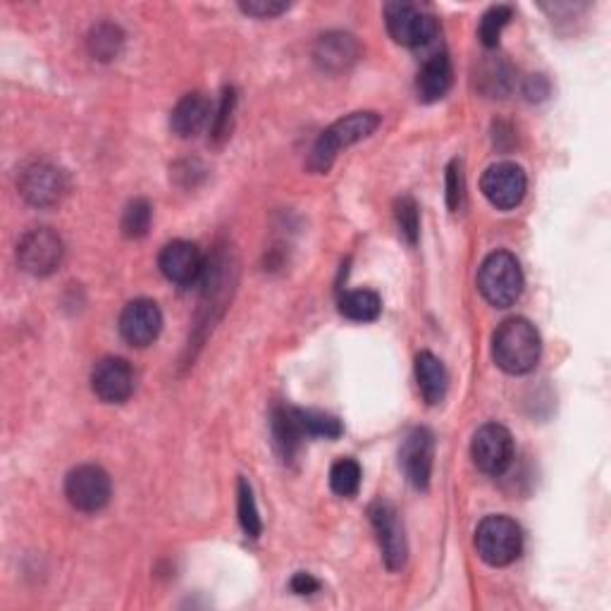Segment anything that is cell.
Returning <instances> with one entry per match:
<instances>
[{"label":"cell","mask_w":611,"mask_h":611,"mask_svg":"<svg viewBox=\"0 0 611 611\" xmlns=\"http://www.w3.org/2000/svg\"><path fill=\"white\" fill-rule=\"evenodd\" d=\"M478 289L494 309H508L524 295V273L514 253L494 251L482 261L478 273Z\"/></svg>","instance_id":"3957f363"},{"label":"cell","mask_w":611,"mask_h":611,"mask_svg":"<svg viewBox=\"0 0 611 611\" xmlns=\"http://www.w3.org/2000/svg\"><path fill=\"white\" fill-rule=\"evenodd\" d=\"M480 189L494 208L512 211L526 199L528 177L516 163H496L482 175Z\"/></svg>","instance_id":"8fae6325"},{"label":"cell","mask_w":611,"mask_h":611,"mask_svg":"<svg viewBox=\"0 0 611 611\" xmlns=\"http://www.w3.org/2000/svg\"><path fill=\"white\" fill-rule=\"evenodd\" d=\"M514 10L508 5H494L490 8L480 20V41L486 48H496L504 27L512 22Z\"/></svg>","instance_id":"4316f807"},{"label":"cell","mask_w":611,"mask_h":611,"mask_svg":"<svg viewBox=\"0 0 611 611\" xmlns=\"http://www.w3.org/2000/svg\"><path fill=\"white\" fill-rule=\"evenodd\" d=\"M371 524L375 528L382 559H385V566L390 571H399L406 564V556H409V544H406V530L399 518V512L390 502H375L371 506Z\"/></svg>","instance_id":"30bf717a"},{"label":"cell","mask_w":611,"mask_h":611,"mask_svg":"<svg viewBox=\"0 0 611 611\" xmlns=\"http://www.w3.org/2000/svg\"><path fill=\"white\" fill-rule=\"evenodd\" d=\"M62 256H65V247H62L60 235L50 227L29 229L17 244V263L24 273L34 277L53 275L62 263Z\"/></svg>","instance_id":"5b68a950"},{"label":"cell","mask_w":611,"mask_h":611,"mask_svg":"<svg viewBox=\"0 0 611 611\" xmlns=\"http://www.w3.org/2000/svg\"><path fill=\"white\" fill-rule=\"evenodd\" d=\"M540 333L526 318H508L494 330L492 356L494 363L508 375H526L540 361Z\"/></svg>","instance_id":"6da1fadb"},{"label":"cell","mask_w":611,"mask_h":611,"mask_svg":"<svg viewBox=\"0 0 611 611\" xmlns=\"http://www.w3.org/2000/svg\"><path fill=\"white\" fill-rule=\"evenodd\" d=\"M239 10L244 12V15L251 17H261V20H271L283 15V12L289 10V3H279V0H244V3H239Z\"/></svg>","instance_id":"4dcf8cb0"},{"label":"cell","mask_w":611,"mask_h":611,"mask_svg":"<svg viewBox=\"0 0 611 611\" xmlns=\"http://www.w3.org/2000/svg\"><path fill=\"white\" fill-rule=\"evenodd\" d=\"M158 267L165 279H170V283L180 287H191L201 279L203 271H206V263H203V253L194 241L177 239L163 247Z\"/></svg>","instance_id":"5bb4252c"},{"label":"cell","mask_w":611,"mask_h":611,"mask_svg":"<svg viewBox=\"0 0 611 611\" xmlns=\"http://www.w3.org/2000/svg\"><path fill=\"white\" fill-rule=\"evenodd\" d=\"M466 199V180H464V165L462 160H452L447 168V206L452 213L464 206Z\"/></svg>","instance_id":"f546056e"},{"label":"cell","mask_w":611,"mask_h":611,"mask_svg":"<svg viewBox=\"0 0 611 611\" xmlns=\"http://www.w3.org/2000/svg\"><path fill=\"white\" fill-rule=\"evenodd\" d=\"M273 438H275V447L279 454H283L285 462L295 458L303 440L299 438L295 423H291L287 406H279V409H275L273 414Z\"/></svg>","instance_id":"603a6c76"},{"label":"cell","mask_w":611,"mask_h":611,"mask_svg":"<svg viewBox=\"0 0 611 611\" xmlns=\"http://www.w3.org/2000/svg\"><path fill=\"white\" fill-rule=\"evenodd\" d=\"M452 62L447 53L430 56L418 72L416 92L423 104H438L452 88Z\"/></svg>","instance_id":"ac0fdd59"},{"label":"cell","mask_w":611,"mask_h":611,"mask_svg":"<svg viewBox=\"0 0 611 611\" xmlns=\"http://www.w3.org/2000/svg\"><path fill=\"white\" fill-rule=\"evenodd\" d=\"M211 120H213L211 100L203 94L194 92L177 100V106L170 112V130L177 136L191 139L196 136Z\"/></svg>","instance_id":"e0dca14e"},{"label":"cell","mask_w":611,"mask_h":611,"mask_svg":"<svg viewBox=\"0 0 611 611\" xmlns=\"http://www.w3.org/2000/svg\"><path fill=\"white\" fill-rule=\"evenodd\" d=\"M289 409V418L295 423L299 438H325V440H337L344 428L339 423V418L330 416V414H321V411H306V409Z\"/></svg>","instance_id":"ffe728a7"},{"label":"cell","mask_w":611,"mask_h":611,"mask_svg":"<svg viewBox=\"0 0 611 611\" xmlns=\"http://www.w3.org/2000/svg\"><path fill=\"white\" fill-rule=\"evenodd\" d=\"M432 458H435V438L428 428H414L404 438L399 450V464L404 476L416 490H428L432 478Z\"/></svg>","instance_id":"4fadbf2b"},{"label":"cell","mask_w":611,"mask_h":611,"mask_svg":"<svg viewBox=\"0 0 611 611\" xmlns=\"http://www.w3.org/2000/svg\"><path fill=\"white\" fill-rule=\"evenodd\" d=\"M361 466L354 458H339L330 470V488L339 496H354L361 488Z\"/></svg>","instance_id":"cb8c5ba5"},{"label":"cell","mask_w":611,"mask_h":611,"mask_svg":"<svg viewBox=\"0 0 611 611\" xmlns=\"http://www.w3.org/2000/svg\"><path fill=\"white\" fill-rule=\"evenodd\" d=\"M476 550L486 564L502 568L514 564L524 550V532L514 518L488 516L476 530Z\"/></svg>","instance_id":"277c9868"},{"label":"cell","mask_w":611,"mask_h":611,"mask_svg":"<svg viewBox=\"0 0 611 611\" xmlns=\"http://www.w3.org/2000/svg\"><path fill=\"white\" fill-rule=\"evenodd\" d=\"M380 122L382 118L378 112L361 110L347 115V118L337 120L335 124H330L313 144V151L309 156V170L318 175L327 172L335 165L342 148H349L354 144H359L361 139L371 136L380 127Z\"/></svg>","instance_id":"7a4b0ae2"},{"label":"cell","mask_w":611,"mask_h":611,"mask_svg":"<svg viewBox=\"0 0 611 611\" xmlns=\"http://www.w3.org/2000/svg\"><path fill=\"white\" fill-rule=\"evenodd\" d=\"M313 58L318 68L325 72H347L351 65H356V60L361 58V46L351 34L330 32L318 38Z\"/></svg>","instance_id":"2e32d148"},{"label":"cell","mask_w":611,"mask_h":611,"mask_svg":"<svg viewBox=\"0 0 611 611\" xmlns=\"http://www.w3.org/2000/svg\"><path fill=\"white\" fill-rule=\"evenodd\" d=\"M291 590H295L297 595H313V592H318L321 590V583H318L311 573H297L295 578H291Z\"/></svg>","instance_id":"1f68e13d"},{"label":"cell","mask_w":611,"mask_h":611,"mask_svg":"<svg viewBox=\"0 0 611 611\" xmlns=\"http://www.w3.org/2000/svg\"><path fill=\"white\" fill-rule=\"evenodd\" d=\"M237 106V94L235 88H225L223 96H220V104L218 110L213 112V120H211V134L215 142H223V139L232 130V112Z\"/></svg>","instance_id":"f1b7e54d"},{"label":"cell","mask_w":611,"mask_h":611,"mask_svg":"<svg viewBox=\"0 0 611 611\" xmlns=\"http://www.w3.org/2000/svg\"><path fill=\"white\" fill-rule=\"evenodd\" d=\"M239 524H241V528H244L249 538H259L263 530L256 496H253L251 482L247 478L239 480Z\"/></svg>","instance_id":"484cf974"},{"label":"cell","mask_w":611,"mask_h":611,"mask_svg":"<svg viewBox=\"0 0 611 611\" xmlns=\"http://www.w3.org/2000/svg\"><path fill=\"white\" fill-rule=\"evenodd\" d=\"M86 44H88V53L94 56V60L112 62V60H118V56L122 53L124 34L118 24L100 22L92 29V34H88Z\"/></svg>","instance_id":"7402d4cb"},{"label":"cell","mask_w":611,"mask_h":611,"mask_svg":"<svg viewBox=\"0 0 611 611\" xmlns=\"http://www.w3.org/2000/svg\"><path fill=\"white\" fill-rule=\"evenodd\" d=\"M134 368L120 356H106L94 366L92 390L104 404H124L134 394Z\"/></svg>","instance_id":"7c38bea8"},{"label":"cell","mask_w":611,"mask_h":611,"mask_svg":"<svg viewBox=\"0 0 611 611\" xmlns=\"http://www.w3.org/2000/svg\"><path fill=\"white\" fill-rule=\"evenodd\" d=\"M339 313L354 323H373L382 313V299L371 289H354L339 299Z\"/></svg>","instance_id":"44dd1931"},{"label":"cell","mask_w":611,"mask_h":611,"mask_svg":"<svg viewBox=\"0 0 611 611\" xmlns=\"http://www.w3.org/2000/svg\"><path fill=\"white\" fill-rule=\"evenodd\" d=\"M112 494L110 476L96 464H84L72 468L65 478L68 502L84 514H96L106 508Z\"/></svg>","instance_id":"8992f818"},{"label":"cell","mask_w":611,"mask_h":611,"mask_svg":"<svg viewBox=\"0 0 611 611\" xmlns=\"http://www.w3.org/2000/svg\"><path fill=\"white\" fill-rule=\"evenodd\" d=\"M416 380H418L420 397L426 399V404L438 406L444 402V397H447L450 375H447V368H444V363L435 354L420 351L416 356Z\"/></svg>","instance_id":"d6986e66"},{"label":"cell","mask_w":611,"mask_h":611,"mask_svg":"<svg viewBox=\"0 0 611 611\" xmlns=\"http://www.w3.org/2000/svg\"><path fill=\"white\" fill-rule=\"evenodd\" d=\"M385 24L394 41L409 48L428 46L438 36L435 17L414 3H387Z\"/></svg>","instance_id":"52a82bcc"},{"label":"cell","mask_w":611,"mask_h":611,"mask_svg":"<svg viewBox=\"0 0 611 611\" xmlns=\"http://www.w3.org/2000/svg\"><path fill=\"white\" fill-rule=\"evenodd\" d=\"M163 330V313L156 301L134 299L120 313V335L127 344L144 349L158 339Z\"/></svg>","instance_id":"9a60e30c"},{"label":"cell","mask_w":611,"mask_h":611,"mask_svg":"<svg viewBox=\"0 0 611 611\" xmlns=\"http://www.w3.org/2000/svg\"><path fill=\"white\" fill-rule=\"evenodd\" d=\"M470 456L478 470L488 476H502L514 462V438L500 423H486L478 428L470 442Z\"/></svg>","instance_id":"9c48e42d"},{"label":"cell","mask_w":611,"mask_h":611,"mask_svg":"<svg viewBox=\"0 0 611 611\" xmlns=\"http://www.w3.org/2000/svg\"><path fill=\"white\" fill-rule=\"evenodd\" d=\"M17 187L24 201L32 203L34 208H50L58 206L68 191V180L65 172L56 165H50L46 160H34L29 165H24Z\"/></svg>","instance_id":"ba28073f"},{"label":"cell","mask_w":611,"mask_h":611,"mask_svg":"<svg viewBox=\"0 0 611 611\" xmlns=\"http://www.w3.org/2000/svg\"><path fill=\"white\" fill-rule=\"evenodd\" d=\"M394 218H397L402 237L409 241V244H416L420 237V213L414 196L397 199V203H394Z\"/></svg>","instance_id":"83f0119b"},{"label":"cell","mask_w":611,"mask_h":611,"mask_svg":"<svg viewBox=\"0 0 611 611\" xmlns=\"http://www.w3.org/2000/svg\"><path fill=\"white\" fill-rule=\"evenodd\" d=\"M153 208L146 199H134L122 213V235L127 239H142L148 235Z\"/></svg>","instance_id":"d4e9b609"}]
</instances>
